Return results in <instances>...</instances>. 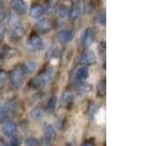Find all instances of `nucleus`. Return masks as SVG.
<instances>
[{"mask_svg":"<svg viewBox=\"0 0 156 146\" xmlns=\"http://www.w3.org/2000/svg\"><path fill=\"white\" fill-rule=\"evenodd\" d=\"M82 146H95V144H94V141L93 140H89V141H86Z\"/></svg>","mask_w":156,"mask_h":146,"instance_id":"cd10ccee","label":"nucleus"},{"mask_svg":"<svg viewBox=\"0 0 156 146\" xmlns=\"http://www.w3.org/2000/svg\"><path fill=\"white\" fill-rule=\"evenodd\" d=\"M1 146H9V144H8V143H3Z\"/></svg>","mask_w":156,"mask_h":146,"instance_id":"c85d7f7f","label":"nucleus"},{"mask_svg":"<svg viewBox=\"0 0 156 146\" xmlns=\"http://www.w3.org/2000/svg\"><path fill=\"white\" fill-rule=\"evenodd\" d=\"M68 14H69V10L65 5H62L58 9V17L61 19H66L68 17Z\"/></svg>","mask_w":156,"mask_h":146,"instance_id":"f3484780","label":"nucleus"},{"mask_svg":"<svg viewBox=\"0 0 156 146\" xmlns=\"http://www.w3.org/2000/svg\"><path fill=\"white\" fill-rule=\"evenodd\" d=\"M89 74H90L89 68H88L87 65L80 66L77 69V71H76V80L78 82L85 81V80L88 79V77H89Z\"/></svg>","mask_w":156,"mask_h":146,"instance_id":"9d476101","label":"nucleus"},{"mask_svg":"<svg viewBox=\"0 0 156 146\" xmlns=\"http://www.w3.org/2000/svg\"><path fill=\"white\" fill-rule=\"evenodd\" d=\"M11 7L19 15H24L27 11V6L23 0H12Z\"/></svg>","mask_w":156,"mask_h":146,"instance_id":"423d86ee","label":"nucleus"},{"mask_svg":"<svg viewBox=\"0 0 156 146\" xmlns=\"http://www.w3.org/2000/svg\"><path fill=\"white\" fill-rule=\"evenodd\" d=\"M24 34H26V28L23 26V23L20 22L15 23L11 27V30H10L11 38L15 41H19L24 36Z\"/></svg>","mask_w":156,"mask_h":146,"instance_id":"f03ea898","label":"nucleus"},{"mask_svg":"<svg viewBox=\"0 0 156 146\" xmlns=\"http://www.w3.org/2000/svg\"><path fill=\"white\" fill-rule=\"evenodd\" d=\"M4 36H5V27L2 24H0V42H2Z\"/></svg>","mask_w":156,"mask_h":146,"instance_id":"a878e982","label":"nucleus"},{"mask_svg":"<svg viewBox=\"0 0 156 146\" xmlns=\"http://www.w3.org/2000/svg\"><path fill=\"white\" fill-rule=\"evenodd\" d=\"M3 134L8 137H14L17 135V127L13 122H6L2 127Z\"/></svg>","mask_w":156,"mask_h":146,"instance_id":"6e6552de","label":"nucleus"},{"mask_svg":"<svg viewBox=\"0 0 156 146\" xmlns=\"http://www.w3.org/2000/svg\"><path fill=\"white\" fill-rule=\"evenodd\" d=\"M43 45H44V43H43V40L41 39V37L38 35H35V34L29 37V39L27 40V43L28 50H30V51L41 50L43 48Z\"/></svg>","mask_w":156,"mask_h":146,"instance_id":"7ed1b4c3","label":"nucleus"},{"mask_svg":"<svg viewBox=\"0 0 156 146\" xmlns=\"http://www.w3.org/2000/svg\"><path fill=\"white\" fill-rule=\"evenodd\" d=\"M73 37H74V32L72 30H66V29L61 30L57 35L58 41L62 44H66L68 42H70L73 39Z\"/></svg>","mask_w":156,"mask_h":146,"instance_id":"0eeeda50","label":"nucleus"},{"mask_svg":"<svg viewBox=\"0 0 156 146\" xmlns=\"http://www.w3.org/2000/svg\"><path fill=\"white\" fill-rule=\"evenodd\" d=\"M20 144H21V140H20V138H18L17 136L12 137V139L10 140V142H9V146H20Z\"/></svg>","mask_w":156,"mask_h":146,"instance_id":"5701e85b","label":"nucleus"},{"mask_svg":"<svg viewBox=\"0 0 156 146\" xmlns=\"http://www.w3.org/2000/svg\"><path fill=\"white\" fill-rule=\"evenodd\" d=\"M45 14V8H43L41 5H33L30 9V16L34 19H39Z\"/></svg>","mask_w":156,"mask_h":146,"instance_id":"f8f14e48","label":"nucleus"},{"mask_svg":"<svg viewBox=\"0 0 156 146\" xmlns=\"http://www.w3.org/2000/svg\"><path fill=\"white\" fill-rule=\"evenodd\" d=\"M7 18V12L3 7H0V23L4 22Z\"/></svg>","mask_w":156,"mask_h":146,"instance_id":"b1692460","label":"nucleus"},{"mask_svg":"<svg viewBox=\"0 0 156 146\" xmlns=\"http://www.w3.org/2000/svg\"><path fill=\"white\" fill-rule=\"evenodd\" d=\"M5 79H6V73L3 70H0V85L5 81Z\"/></svg>","mask_w":156,"mask_h":146,"instance_id":"bb28decb","label":"nucleus"},{"mask_svg":"<svg viewBox=\"0 0 156 146\" xmlns=\"http://www.w3.org/2000/svg\"><path fill=\"white\" fill-rule=\"evenodd\" d=\"M98 92L100 94V96H105L106 92V83L105 80H102L99 83L98 85Z\"/></svg>","mask_w":156,"mask_h":146,"instance_id":"6ab92c4d","label":"nucleus"},{"mask_svg":"<svg viewBox=\"0 0 156 146\" xmlns=\"http://www.w3.org/2000/svg\"><path fill=\"white\" fill-rule=\"evenodd\" d=\"M95 61H96V58H95L94 54L91 52H87L85 54H83L80 61L83 63V64L89 65V64H93V63L95 62Z\"/></svg>","mask_w":156,"mask_h":146,"instance_id":"4468645a","label":"nucleus"},{"mask_svg":"<svg viewBox=\"0 0 156 146\" xmlns=\"http://www.w3.org/2000/svg\"><path fill=\"white\" fill-rule=\"evenodd\" d=\"M98 22H99V23L101 24V26H105L106 17H105V11H102L101 13L99 14V16H98Z\"/></svg>","mask_w":156,"mask_h":146,"instance_id":"4be33fe9","label":"nucleus"},{"mask_svg":"<svg viewBox=\"0 0 156 146\" xmlns=\"http://www.w3.org/2000/svg\"><path fill=\"white\" fill-rule=\"evenodd\" d=\"M46 85V81L43 79L41 76H37L35 78H33L30 82V86L33 88L34 90H42Z\"/></svg>","mask_w":156,"mask_h":146,"instance_id":"ddd939ff","label":"nucleus"},{"mask_svg":"<svg viewBox=\"0 0 156 146\" xmlns=\"http://www.w3.org/2000/svg\"><path fill=\"white\" fill-rule=\"evenodd\" d=\"M24 146H38V140L34 137H28L24 141Z\"/></svg>","mask_w":156,"mask_h":146,"instance_id":"412c9836","label":"nucleus"},{"mask_svg":"<svg viewBox=\"0 0 156 146\" xmlns=\"http://www.w3.org/2000/svg\"><path fill=\"white\" fill-rule=\"evenodd\" d=\"M94 39H95V34H94V31H93V29L86 28L81 37V43L83 47H85V48L90 47L93 44V42H94Z\"/></svg>","mask_w":156,"mask_h":146,"instance_id":"20e7f679","label":"nucleus"},{"mask_svg":"<svg viewBox=\"0 0 156 146\" xmlns=\"http://www.w3.org/2000/svg\"><path fill=\"white\" fill-rule=\"evenodd\" d=\"M72 101H73V95L70 92H66L62 99V105L63 107H66V108H68L71 105Z\"/></svg>","mask_w":156,"mask_h":146,"instance_id":"2eb2a0df","label":"nucleus"},{"mask_svg":"<svg viewBox=\"0 0 156 146\" xmlns=\"http://www.w3.org/2000/svg\"><path fill=\"white\" fill-rule=\"evenodd\" d=\"M9 79L11 85L15 88H19L20 86H22L23 79H24V72L23 70V68L21 67H16L10 72Z\"/></svg>","mask_w":156,"mask_h":146,"instance_id":"f257e3e1","label":"nucleus"},{"mask_svg":"<svg viewBox=\"0 0 156 146\" xmlns=\"http://www.w3.org/2000/svg\"><path fill=\"white\" fill-rule=\"evenodd\" d=\"M35 69H36V63L34 61H27L23 66V72L27 73V74H29V73H32Z\"/></svg>","mask_w":156,"mask_h":146,"instance_id":"dca6fc26","label":"nucleus"},{"mask_svg":"<svg viewBox=\"0 0 156 146\" xmlns=\"http://www.w3.org/2000/svg\"><path fill=\"white\" fill-rule=\"evenodd\" d=\"M35 28L39 32L46 33V32H49L53 28V23L51 19H42L36 23Z\"/></svg>","mask_w":156,"mask_h":146,"instance_id":"39448f33","label":"nucleus"},{"mask_svg":"<svg viewBox=\"0 0 156 146\" xmlns=\"http://www.w3.org/2000/svg\"><path fill=\"white\" fill-rule=\"evenodd\" d=\"M43 134H44V136H45V139L48 140V141H52L53 139H55L56 137V130L55 129L53 128L51 125H44L43 126Z\"/></svg>","mask_w":156,"mask_h":146,"instance_id":"9b49d317","label":"nucleus"},{"mask_svg":"<svg viewBox=\"0 0 156 146\" xmlns=\"http://www.w3.org/2000/svg\"><path fill=\"white\" fill-rule=\"evenodd\" d=\"M31 116L34 120H41L44 116V110L42 108H35L31 112Z\"/></svg>","mask_w":156,"mask_h":146,"instance_id":"a211bd4d","label":"nucleus"},{"mask_svg":"<svg viewBox=\"0 0 156 146\" xmlns=\"http://www.w3.org/2000/svg\"><path fill=\"white\" fill-rule=\"evenodd\" d=\"M56 106H57V97L56 96H52L48 101V105H47L48 110L51 111V112L55 111Z\"/></svg>","mask_w":156,"mask_h":146,"instance_id":"aec40b11","label":"nucleus"},{"mask_svg":"<svg viewBox=\"0 0 156 146\" xmlns=\"http://www.w3.org/2000/svg\"><path fill=\"white\" fill-rule=\"evenodd\" d=\"M101 111L102 110H100V112H99V113H98L97 114V119H100L99 121H98V122H99V123H101V122H104V120H105V111L104 112H102V114H101Z\"/></svg>","mask_w":156,"mask_h":146,"instance_id":"393cba45","label":"nucleus"},{"mask_svg":"<svg viewBox=\"0 0 156 146\" xmlns=\"http://www.w3.org/2000/svg\"><path fill=\"white\" fill-rule=\"evenodd\" d=\"M81 3L80 2H76L72 5V7L69 11V14H68V17L70 18V19L72 22H75L77 21L78 19L80 18V15H81Z\"/></svg>","mask_w":156,"mask_h":146,"instance_id":"1a4fd4ad","label":"nucleus"}]
</instances>
